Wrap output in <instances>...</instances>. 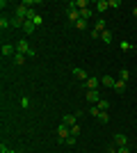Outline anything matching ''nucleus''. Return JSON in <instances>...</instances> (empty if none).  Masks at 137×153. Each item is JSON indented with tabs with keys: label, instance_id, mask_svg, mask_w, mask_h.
<instances>
[{
	"label": "nucleus",
	"instance_id": "26",
	"mask_svg": "<svg viewBox=\"0 0 137 153\" xmlns=\"http://www.w3.org/2000/svg\"><path fill=\"white\" fill-rule=\"evenodd\" d=\"M76 27H78V30H87L89 25H87V21H82V19H80L78 23H76Z\"/></svg>",
	"mask_w": 137,
	"mask_h": 153
},
{
	"label": "nucleus",
	"instance_id": "28",
	"mask_svg": "<svg viewBox=\"0 0 137 153\" xmlns=\"http://www.w3.org/2000/svg\"><path fill=\"white\" fill-rule=\"evenodd\" d=\"M71 135H73V137H78V135H80V126H78V123L71 126Z\"/></svg>",
	"mask_w": 137,
	"mask_h": 153
},
{
	"label": "nucleus",
	"instance_id": "35",
	"mask_svg": "<svg viewBox=\"0 0 137 153\" xmlns=\"http://www.w3.org/2000/svg\"><path fill=\"white\" fill-rule=\"evenodd\" d=\"M133 16H135V19H137V7H133Z\"/></svg>",
	"mask_w": 137,
	"mask_h": 153
},
{
	"label": "nucleus",
	"instance_id": "27",
	"mask_svg": "<svg viewBox=\"0 0 137 153\" xmlns=\"http://www.w3.org/2000/svg\"><path fill=\"white\" fill-rule=\"evenodd\" d=\"M21 108H23V110L30 108V98H25V96H23V98H21Z\"/></svg>",
	"mask_w": 137,
	"mask_h": 153
},
{
	"label": "nucleus",
	"instance_id": "25",
	"mask_svg": "<svg viewBox=\"0 0 137 153\" xmlns=\"http://www.w3.org/2000/svg\"><path fill=\"white\" fill-rule=\"evenodd\" d=\"M0 27H2V30H7V27H12V23H9V21L2 16V19H0Z\"/></svg>",
	"mask_w": 137,
	"mask_h": 153
},
{
	"label": "nucleus",
	"instance_id": "20",
	"mask_svg": "<svg viewBox=\"0 0 137 153\" xmlns=\"http://www.w3.org/2000/svg\"><path fill=\"white\" fill-rule=\"evenodd\" d=\"M119 46H121V51H124V53H130L133 51V44H130V41H121Z\"/></svg>",
	"mask_w": 137,
	"mask_h": 153
},
{
	"label": "nucleus",
	"instance_id": "19",
	"mask_svg": "<svg viewBox=\"0 0 137 153\" xmlns=\"http://www.w3.org/2000/svg\"><path fill=\"white\" fill-rule=\"evenodd\" d=\"M91 14H94V9H82V12H80V19L87 21V19H91Z\"/></svg>",
	"mask_w": 137,
	"mask_h": 153
},
{
	"label": "nucleus",
	"instance_id": "15",
	"mask_svg": "<svg viewBox=\"0 0 137 153\" xmlns=\"http://www.w3.org/2000/svg\"><path fill=\"white\" fill-rule=\"evenodd\" d=\"M114 91H117V94H124L126 91V82L124 80H117V82H114Z\"/></svg>",
	"mask_w": 137,
	"mask_h": 153
},
{
	"label": "nucleus",
	"instance_id": "34",
	"mask_svg": "<svg viewBox=\"0 0 137 153\" xmlns=\"http://www.w3.org/2000/svg\"><path fill=\"white\" fill-rule=\"evenodd\" d=\"M107 153H119V149L117 146H110V149H107Z\"/></svg>",
	"mask_w": 137,
	"mask_h": 153
},
{
	"label": "nucleus",
	"instance_id": "31",
	"mask_svg": "<svg viewBox=\"0 0 137 153\" xmlns=\"http://www.w3.org/2000/svg\"><path fill=\"white\" fill-rule=\"evenodd\" d=\"M34 16H37V12H34V9H27V21H34Z\"/></svg>",
	"mask_w": 137,
	"mask_h": 153
},
{
	"label": "nucleus",
	"instance_id": "9",
	"mask_svg": "<svg viewBox=\"0 0 137 153\" xmlns=\"http://www.w3.org/2000/svg\"><path fill=\"white\" fill-rule=\"evenodd\" d=\"M62 123H66L69 128H71V126H76V123H78V114H66L64 119H62Z\"/></svg>",
	"mask_w": 137,
	"mask_h": 153
},
{
	"label": "nucleus",
	"instance_id": "3",
	"mask_svg": "<svg viewBox=\"0 0 137 153\" xmlns=\"http://www.w3.org/2000/svg\"><path fill=\"white\" fill-rule=\"evenodd\" d=\"M87 101L91 103V105H98V101H101V96H98V89H87Z\"/></svg>",
	"mask_w": 137,
	"mask_h": 153
},
{
	"label": "nucleus",
	"instance_id": "22",
	"mask_svg": "<svg viewBox=\"0 0 137 153\" xmlns=\"http://www.w3.org/2000/svg\"><path fill=\"white\" fill-rule=\"evenodd\" d=\"M98 121H101V123H107V121H110V114H107V112H101V114H98Z\"/></svg>",
	"mask_w": 137,
	"mask_h": 153
},
{
	"label": "nucleus",
	"instance_id": "30",
	"mask_svg": "<svg viewBox=\"0 0 137 153\" xmlns=\"http://www.w3.org/2000/svg\"><path fill=\"white\" fill-rule=\"evenodd\" d=\"M107 2H110V7H114V9L121 7V0H107Z\"/></svg>",
	"mask_w": 137,
	"mask_h": 153
},
{
	"label": "nucleus",
	"instance_id": "11",
	"mask_svg": "<svg viewBox=\"0 0 137 153\" xmlns=\"http://www.w3.org/2000/svg\"><path fill=\"white\" fill-rule=\"evenodd\" d=\"M114 82H117V80H114L112 76H103V78H101V85H105V87H110V89H114Z\"/></svg>",
	"mask_w": 137,
	"mask_h": 153
},
{
	"label": "nucleus",
	"instance_id": "32",
	"mask_svg": "<svg viewBox=\"0 0 137 153\" xmlns=\"http://www.w3.org/2000/svg\"><path fill=\"white\" fill-rule=\"evenodd\" d=\"M32 23H34V25H41V23H44V19H41L39 14H37V16H34V21H32Z\"/></svg>",
	"mask_w": 137,
	"mask_h": 153
},
{
	"label": "nucleus",
	"instance_id": "2",
	"mask_svg": "<svg viewBox=\"0 0 137 153\" xmlns=\"http://www.w3.org/2000/svg\"><path fill=\"white\" fill-rule=\"evenodd\" d=\"M66 137H71V128L66 126V123H59V128H57V140H59V144H62Z\"/></svg>",
	"mask_w": 137,
	"mask_h": 153
},
{
	"label": "nucleus",
	"instance_id": "18",
	"mask_svg": "<svg viewBox=\"0 0 137 153\" xmlns=\"http://www.w3.org/2000/svg\"><path fill=\"white\" fill-rule=\"evenodd\" d=\"M128 78H130V71H128V69H121V71H119V80H124V82H126Z\"/></svg>",
	"mask_w": 137,
	"mask_h": 153
},
{
	"label": "nucleus",
	"instance_id": "7",
	"mask_svg": "<svg viewBox=\"0 0 137 153\" xmlns=\"http://www.w3.org/2000/svg\"><path fill=\"white\" fill-rule=\"evenodd\" d=\"M114 144H117V149L119 146H128V137L121 135V133H117V135H114Z\"/></svg>",
	"mask_w": 137,
	"mask_h": 153
},
{
	"label": "nucleus",
	"instance_id": "29",
	"mask_svg": "<svg viewBox=\"0 0 137 153\" xmlns=\"http://www.w3.org/2000/svg\"><path fill=\"white\" fill-rule=\"evenodd\" d=\"M0 153H19V151H14V149H9V146L2 144V146H0Z\"/></svg>",
	"mask_w": 137,
	"mask_h": 153
},
{
	"label": "nucleus",
	"instance_id": "14",
	"mask_svg": "<svg viewBox=\"0 0 137 153\" xmlns=\"http://www.w3.org/2000/svg\"><path fill=\"white\" fill-rule=\"evenodd\" d=\"M105 9H110V2H107V0H98L96 2V12H105Z\"/></svg>",
	"mask_w": 137,
	"mask_h": 153
},
{
	"label": "nucleus",
	"instance_id": "24",
	"mask_svg": "<svg viewBox=\"0 0 137 153\" xmlns=\"http://www.w3.org/2000/svg\"><path fill=\"white\" fill-rule=\"evenodd\" d=\"M62 144H66V146H76V137L71 135V137H66V140L62 142Z\"/></svg>",
	"mask_w": 137,
	"mask_h": 153
},
{
	"label": "nucleus",
	"instance_id": "16",
	"mask_svg": "<svg viewBox=\"0 0 137 153\" xmlns=\"http://www.w3.org/2000/svg\"><path fill=\"white\" fill-rule=\"evenodd\" d=\"M98 110H101V112H107V110H110V101L101 98V101H98Z\"/></svg>",
	"mask_w": 137,
	"mask_h": 153
},
{
	"label": "nucleus",
	"instance_id": "10",
	"mask_svg": "<svg viewBox=\"0 0 137 153\" xmlns=\"http://www.w3.org/2000/svg\"><path fill=\"white\" fill-rule=\"evenodd\" d=\"M98 85H101V78H89L85 82V87L87 89H98Z\"/></svg>",
	"mask_w": 137,
	"mask_h": 153
},
{
	"label": "nucleus",
	"instance_id": "23",
	"mask_svg": "<svg viewBox=\"0 0 137 153\" xmlns=\"http://www.w3.org/2000/svg\"><path fill=\"white\" fill-rule=\"evenodd\" d=\"M89 114H91V117H96V119H98V114H101L98 105H91V108H89Z\"/></svg>",
	"mask_w": 137,
	"mask_h": 153
},
{
	"label": "nucleus",
	"instance_id": "21",
	"mask_svg": "<svg viewBox=\"0 0 137 153\" xmlns=\"http://www.w3.org/2000/svg\"><path fill=\"white\" fill-rule=\"evenodd\" d=\"M23 62H25V55H21V53H16V55H14V64H19V66H21Z\"/></svg>",
	"mask_w": 137,
	"mask_h": 153
},
{
	"label": "nucleus",
	"instance_id": "5",
	"mask_svg": "<svg viewBox=\"0 0 137 153\" xmlns=\"http://www.w3.org/2000/svg\"><path fill=\"white\" fill-rule=\"evenodd\" d=\"M14 19H19V21H27V7L19 5V7H16V14H14Z\"/></svg>",
	"mask_w": 137,
	"mask_h": 153
},
{
	"label": "nucleus",
	"instance_id": "8",
	"mask_svg": "<svg viewBox=\"0 0 137 153\" xmlns=\"http://www.w3.org/2000/svg\"><path fill=\"white\" fill-rule=\"evenodd\" d=\"M73 76L78 78V80H85V82L89 80V76H87V71H85V69H80V66H76V69H73Z\"/></svg>",
	"mask_w": 137,
	"mask_h": 153
},
{
	"label": "nucleus",
	"instance_id": "1",
	"mask_svg": "<svg viewBox=\"0 0 137 153\" xmlns=\"http://www.w3.org/2000/svg\"><path fill=\"white\" fill-rule=\"evenodd\" d=\"M16 53L25 55V57H37V48H32V46L27 44L25 39H21L19 44H16Z\"/></svg>",
	"mask_w": 137,
	"mask_h": 153
},
{
	"label": "nucleus",
	"instance_id": "13",
	"mask_svg": "<svg viewBox=\"0 0 137 153\" xmlns=\"http://www.w3.org/2000/svg\"><path fill=\"white\" fill-rule=\"evenodd\" d=\"M94 30H96V32H101V34H103V32L107 30V23H105L103 19H98V21H96V27H94Z\"/></svg>",
	"mask_w": 137,
	"mask_h": 153
},
{
	"label": "nucleus",
	"instance_id": "6",
	"mask_svg": "<svg viewBox=\"0 0 137 153\" xmlns=\"http://www.w3.org/2000/svg\"><path fill=\"white\" fill-rule=\"evenodd\" d=\"M66 14H69V19H71L73 23H78V21H80V12L76 9V7H66Z\"/></svg>",
	"mask_w": 137,
	"mask_h": 153
},
{
	"label": "nucleus",
	"instance_id": "17",
	"mask_svg": "<svg viewBox=\"0 0 137 153\" xmlns=\"http://www.w3.org/2000/svg\"><path fill=\"white\" fill-rule=\"evenodd\" d=\"M101 41H105V44H112V32H110V30H105L103 34H101Z\"/></svg>",
	"mask_w": 137,
	"mask_h": 153
},
{
	"label": "nucleus",
	"instance_id": "12",
	"mask_svg": "<svg viewBox=\"0 0 137 153\" xmlns=\"http://www.w3.org/2000/svg\"><path fill=\"white\" fill-rule=\"evenodd\" d=\"M21 30L25 32V34H32V32L37 30V25H34L32 21H25V23H23V27H21Z\"/></svg>",
	"mask_w": 137,
	"mask_h": 153
},
{
	"label": "nucleus",
	"instance_id": "4",
	"mask_svg": "<svg viewBox=\"0 0 137 153\" xmlns=\"http://www.w3.org/2000/svg\"><path fill=\"white\" fill-rule=\"evenodd\" d=\"M0 53H2V57H14V55H16V48H14V46H9V44H2Z\"/></svg>",
	"mask_w": 137,
	"mask_h": 153
},
{
	"label": "nucleus",
	"instance_id": "33",
	"mask_svg": "<svg viewBox=\"0 0 137 153\" xmlns=\"http://www.w3.org/2000/svg\"><path fill=\"white\" fill-rule=\"evenodd\" d=\"M119 153H130V149L128 146H119Z\"/></svg>",
	"mask_w": 137,
	"mask_h": 153
}]
</instances>
